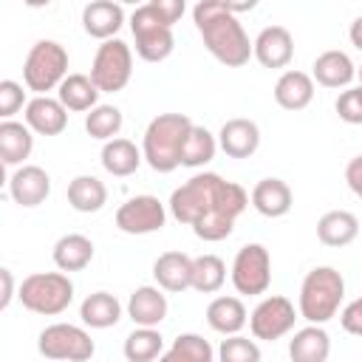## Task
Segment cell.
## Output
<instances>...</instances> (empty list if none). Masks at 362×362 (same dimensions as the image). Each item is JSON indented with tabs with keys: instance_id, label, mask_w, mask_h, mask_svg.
Here are the masks:
<instances>
[{
	"instance_id": "1",
	"label": "cell",
	"mask_w": 362,
	"mask_h": 362,
	"mask_svg": "<svg viewBox=\"0 0 362 362\" xmlns=\"http://www.w3.org/2000/svg\"><path fill=\"white\" fill-rule=\"evenodd\" d=\"M246 206V189L235 181H223L218 173H198L170 195L173 218L192 226V232L206 243L229 238Z\"/></svg>"
},
{
	"instance_id": "2",
	"label": "cell",
	"mask_w": 362,
	"mask_h": 362,
	"mask_svg": "<svg viewBox=\"0 0 362 362\" xmlns=\"http://www.w3.org/2000/svg\"><path fill=\"white\" fill-rule=\"evenodd\" d=\"M195 28L206 45V51L226 68H240L255 57V42L243 31L240 20L229 11L223 0H201L192 8Z\"/></svg>"
},
{
	"instance_id": "3",
	"label": "cell",
	"mask_w": 362,
	"mask_h": 362,
	"mask_svg": "<svg viewBox=\"0 0 362 362\" xmlns=\"http://www.w3.org/2000/svg\"><path fill=\"white\" fill-rule=\"evenodd\" d=\"M192 130L189 116L184 113H158L141 139V156L156 173H173L181 167V150Z\"/></svg>"
},
{
	"instance_id": "4",
	"label": "cell",
	"mask_w": 362,
	"mask_h": 362,
	"mask_svg": "<svg viewBox=\"0 0 362 362\" xmlns=\"http://www.w3.org/2000/svg\"><path fill=\"white\" fill-rule=\"evenodd\" d=\"M345 297V277L334 266H314L300 286V317L311 325H322L331 317H337L339 303Z\"/></svg>"
},
{
	"instance_id": "5",
	"label": "cell",
	"mask_w": 362,
	"mask_h": 362,
	"mask_svg": "<svg viewBox=\"0 0 362 362\" xmlns=\"http://www.w3.org/2000/svg\"><path fill=\"white\" fill-rule=\"evenodd\" d=\"M17 297H20L23 308H28L31 314L57 317L71 305L74 283L62 272H34L20 283Z\"/></svg>"
},
{
	"instance_id": "6",
	"label": "cell",
	"mask_w": 362,
	"mask_h": 362,
	"mask_svg": "<svg viewBox=\"0 0 362 362\" xmlns=\"http://www.w3.org/2000/svg\"><path fill=\"white\" fill-rule=\"evenodd\" d=\"M68 76V51L57 40H37L23 62V82L37 96L59 88Z\"/></svg>"
},
{
	"instance_id": "7",
	"label": "cell",
	"mask_w": 362,
	"mask_h": 362,
	"mask_svg": "<svg viewBox=\"0 0 362 362\" xmlns=\"http://www.w3.org/2000/svg\"><path fill=\"white\" fill-rule=\"evenodd\" d=\"M130 31H133V40H136V54L144 62H161L175 48L173 25L156 11L153 0L136 6V11L130 14Z\"/></svg>"
},
{
	"instance_id": "8",
	"label": "cell",
	"mask_w": 362,
	"mask_h": 362,
	"mask_svg": "<svg viewBox=\"0 0 362 362\" xmlns=\"http://www.w3.org/2000/svg\"><path fill=\"white\" fill-rule=\"evenodd\" d=\"M133 76V51L124 40L113 37L102 42L90 62V79L99 93H119Z\"/></svg>"
},
{
	"instance_id": "9",
	"label": "cell",
	"mask_w": 362,
	"mask_h": 362,
	"mask_svg": "<svg viewBox=\"0 0 362 362\" xmlns=\"http://www.w3.org/2000/svg\"><path fill=\"white\" fill-rule=\"evenodd\" d=\"M37 348L45 359H54V362H88L96 351L90 334L71 322H54L42 328Z\"/></svg>"
},
{
	"instance_id": "10",
	"label": "cell",
	"mask_w": 362,
	"mask_h": 362,
	"mask_svg": "<svg viewBox=\"0 0 362 362\" xmlns=\"http://www.w3.org/2000/svg\"><path fill=\"white\" fill-rule=\"evenodd\" d=\"M232 286L238 294H266L272 286V255L263 243H246L232 260Z\"/></svg>"
},
{
	"instance_id": "11",
	"label": "cell",
	"mask_w": 362,
	"mask_h": 362,
	"mask_svg": "<svg viewBox=\"0 0 362 362\" xmlns=\"http://www.w3.org/2000/svg\"><path fill=\"white\" fill-rule=\"evenodd\" d=\"M294 320H297L294 303L283 294H272L255 305V311L249 314V328H252L255 339L274 342L294 328Z\"/></svg>"
},
{
	"instance_id": "12",
	"label": "cell",
	"mask_w": 362,
	"mask_h": 362,
	"mask_svg": "<svg viewBox=\"0 0 362 362\" xmlns=\"http://www.w3.org/2000/svg\"><path fill=\"white\" fill-rule=\"evenodd\" d=\"M167 209L156 195H133L116 209V226L124 235H150L164 229Z\"/></svg>"
},
{
	"instance_id": "13",
	"label": "cell",
	"mask_w": 362,
	"mask_h": 362,
	"mask_svg": "<svg viewBox=\"0 0 362 362\" xmlns=\"http://www.w3.org/2000/svg\"><path fill=\"white\" fill-rule=\"evenodd\" d=\"M8 192L20 206H40L51 195V175L37 164H23L11 173Z\"/></svg>"
},
{
	"instance_id": "14",
	"label": "cell",
	"mask_w": 362,
	"mask_h": 362,
	"mask_svg": "<svg viewBox=\"0 0 362 362\" xmlns=\"http://www.w3.org/2000/svg\"><path fill=\"white\" fill-rule=\"evenodd\" d=\"M294 57V37L286 25H266L255 37V59L263 68H286Z\"/></svg>"
},
{
	"instance_id": "15",
	"label": "cell",
	"mask_w": 362,
	"mask_h": 362,
	"mask_svg": "<svg viewBox=\"0 0 362 362\" xmlns=\"http://www.w3.org/2000/svg\"><path fill=\"white\" fill-rule=\"evenodd\" d=\"M218 147L229 158H249L260 147V127L243 116L229 119V122H223V127L218 133Z\"/></svg>"
},
{
	"instance_id": "16",
	"label": "cell",
	"mask_w": 362,
	"mask_h": 362,
	"mask_svg": "<svg viewBox=\"0 0 362 362\" xmlns=\"http://www.w3.org/2000/svg\"><path fill=\"white\" fill-rule=\"evenodd\" d=\"M25 124L40 136H59L68 127V107L51 96H34L25 105Z\"/></svg>"
},
{
	"instance_id": "17",
	"label": "cell",
	"mask_w": 362,
	"mask_h": 362,
	"mask_svg": "<svg viewBox=\"0 0 362 362\" xmlns=\"http://www.w3.org/2000/svg\"><path fill=\"white\" fill-rule=\"evenodd\" d=\"M153 277L158 288L173 291V294L192 288V257L184 252H164L153 263Z\"/></svg>"
},
{
	"instance_id": "18",
	"label": "cell",
	"mask_w": 362,
	"mask_h": 362,
	"mask_svg": "<svg viewBox=\"0 0 362 362\" xmlns=\"http://www.w3.org/2000/svg\"><path fill=\"white\" fill-rule=\"evenodd\" d=\"M127 317L139 328H156L167 317V297L164 288L156 286H139L127 300Z\"/></svg>"
},
{
	"instance_id": "19",
	"label": "cell",
	"mask_w": 362,
	"mask_h": 362,
	"mask_svg": "<svg viewBox=\"0 0 362 362\" xmlns=\"http://www.w3.org/2000/svg\"><path fill=\"white\" fill-rule=\"evenodd\" d=\"M122 23H124V8L113 0H93L82 8V28L102 42L113 40Z\"/></svg>"
},
{
	"instance_id": "20",
	"label": "cell",
	"mask_w": 362,
	"mask_h": 362,
	"mask_svg": "<svg viewBox=\"0 0 362 362\" xmlns=\"http://www.w3.org/2000/svg\"><path fill=\"white\" fill-rule=\"evenodd\" d=\"M249 201L263 218H283V215H288V209L294 204V195H291V187L283 178H263V181L255 184Z\"/></svg>"
},
{
	"instance_id": "21",
	"label": "cell",
	"mask_w": 362,
	"mask_h": 362,
	"mask_svg": "<svg viewBox=\"0 0 362 362\" xmlns=\"http://www.w3.org/2000/svg\"><path fill=\"white\" fill-rule=\"evenodd\" d=\"M314 99V79L305 71H283L274 82V102L283 110H303Z\"/></svg>"
},
{
	"instance_id": "22",
	"label": "cell",
	"mask_w": 362,
	"mask_h": 362,
	"mask_svg": "<svg viewBox=\"0 0 362 362\" xmlns=\"http://www.w3.org/2000/svg\"><path fill=\"white\" fill-rule=\"evenodd\" d=\"M311 68V79H317L322 88H345L356 76V65L351 62V57L337 48L322 51Z\"/></svg>"
},
{
	"instance_id": "23",
	"label": "cell",
	"mask_w": 362,
	"mask_h": 362,
	"mask_svg": "<svg viewBox=\"0 0 362 362\" xmlns=\"http://www.w3.org/2000/svg\"><path fill=\"white\" fill-rule=\"evenodd\" d=\"M356 235H359V221L348 209H331L317 221V238L325 246H334V249L348 246L356 240Z\"/></svg>"
},
{
	"instance_id": "24",
	"label": "cell",
	"mask_w": 362,
	"mask_h": 362,
	"mask_svg": "<svg viewBox=\"0 0 362 362\" xmlns=\"http://www.w3.org/2000/svg\"><path fill=\"white\" fill-rule=\"evenodd\" d=\"M51 257H54L59 272H82L93 260V240L88 235H79V232L62 235L54 243Z\"/></svg>"
},
{
	"instance_id": "25",
	"label": "cell",
	"mask_w": 362,
	"mask_h": 362,
	"mask_svg": "<svg viewBox=\"0 0 362 362\" xmlns=\"http://www.w3.org/2000/svg\"><path fill=\"white\" fill-rule=\"evenodd\" d=\"M328 354H331V339L322 325H305L288 342L291 362H325Z\"/></svg>"
},
{
	"instance_id": "26",
	"label": "cell",
	"mask_w": 362,
	"mask_h": 362,
	"mask_svg": "<svg viewBox=\"0 0 362 362\" xmlns=\"http://www.w3.org/2000/svg\"><path fill=\"white\" fill-rule=\"evenodd\" d=\"M31 147H34V136L28 124L14 122V119L0 122V158L6 167L23 164L31 156Z\"/></svg>"
},
{
	"instance_id": "27",
	"label": "cell",
	"mask_w": 362,
	"mask_h": 362,
	"mask_svg": "<svg viewBox=\"0 0 362 362\" xmlns=\"http://www.w3.org/2000/svg\"><path fill=\"white\" fill-rule=\"evenodd\" d=\"M246 320H249L246 305L238 297H215L206 305V322H209V328L218 331V334H223V337L240 334V328L246 325Z\"/></svg>"
},
{
	"instance_id": "28",
	"label": "cell",
	"mask_w": 362,
	"mask_h": 362,
	"mask_svg": "<svg viewBox=\"0 0 362 362\" xmlns=\"http://www.w3.org/2000/svg\"><path fill=\"white\" fill-rule=\"evenodd\" d=\"M57 99L68 107V110H93L96 102H99V88L93 85V79L88 74H68L65 82L57 88Z\"/></svg>"
},
{
	"instance_id": "29",
	"label": "cell",
	"mask_w": 362,
	"mask_h": 362,
	"mask_svg": "<svg viewBox=\"0 0 362 362\" xmlns=\"http://www.w3.org/2000/svg\"><path fill=\"white\" fill-rule=\"evenodd\" d=\"M141 150L130 141V139H110L105 141L102 147V167L116 175V178H124V175H133L141 164Z\"/></svg>"
},
{
	"instance_id": "30",
	"label": "cell",
	"mask_w": 362,
	"mask_h": 362,
	"mask_svg": "<svg viewBox=\"0 0 362 362\" xmlns=\"http://www.w3.org/2000/svg\"><path fill=\"white\" fill-rule=\"evenodd\" d=\"M79 317L90 328H110L122 320V303L110 291H93L82 300Z\"/></svg>"
},
{
	"instance_id": "31",
	"label": "cell",
	"mask_w": 362,
	"mask_h": 362,
	"mask_svg": "<svg viewBox=\"0 0 362 362\" xmlns=\"http://www.w3.org/2000/svg\"><path fill=\"white\" fill-rule=\"evenodd\" d=\"M68 204L85 215L99 212L107 204V187L96 175H76L68 184Z\"/></svg>"
},
{
	"instance_id": "32",
	"label": "cell",
	"mask_w": 362,
	"mask_h": 362,
	"mask_svg": "<svg viewBox=\"0 0 362 362\" xmlns=\"http://www.w3.org/2000/svg\"><path fill=\"white\" fill-rule=\"evenodd\" d=\"M122 351L127 362H153L164 354V337L156 328H136L124 337Z\"/></svg>"
},
{
	"instance_id": "33",
	"label": "cell",
	"mask_w": 362,
	"mask_h": 362,
	"mask_svg": "<svg viewBox=\"0 0 362 362\" xmlns=\"http://www.w3.org/2000/svg\"><path fill=\"white\" fill-rule=\"evenodd\" d=\"M215 351L201 334H178L158 362H212Z\"/></svg>"
},
{
	"instance_id": "34",
	"label": "cell",
	"mask_w": 362,
	"mask_h": 362,
	"mask_svg": "<svg viewBox=\"0 0 362 362\" xmlns=\"http://www.w3.org/2000/svg\"><path fill=\"white\" fill-rule=\"evenodd\" d=\"M215 153H218V139L204 124H192L181 150V167H204L215 158Z\"/></svg>"
},
{
	"instance_id": "35",
	"label": "cell",
	"mask_w": 362,
	"mask_h": 362,
	"mask_svg": "<svg viewBox=\"0 0 362 362\" xmlns=\"http://www.w3.org/2000/svg\"><path fill=\"white\" fill-rule=\"evenodd\" d=\"M226 280V263L218 255L192 257V288L201 294H215Z\"/></svg>"
},
{
	"instance_id": "36",
	"label": "cell",
	"mask_w": 362,
	"mask_h": 362,
	"mask_svg": "<svg viewBox=\"0 0 362 362\" xmlns=\"http://www.w3.org/2000/svg\"><path fill=\"white\" fill-rule=\"evenodd\" d=\"M122 110L116 105H96L88 116H85V130L90 139H102V141H110L119 136L122 130Z\"/></svg>"
},
{
	"instance_id": "37",
	"label": "cell",
	"mask_w": 362,
	"mask_h": 362,
	"mask_svg": "<svg viewBox=\"0 0 362 362\" xmlns=\"http://www.w3.org/2000/svg\"><path fill=\"white\" fill-rule=\"evenodd\" d=\"M218 362H260V348L249 337H226L218 348Z\"/></svg>"
},
{
	"instance_id": "38",
	"label": "cell",
	"mask_w": 362,
	"mask_h": 362,
	"mask_svg": "<svg viewBox=\"0 0 362 362\" xmlns=\"http://www.w3.org/2000/svg\"><path fill=\"white\" fill-rule=\"evenodd\" d=\"M23 102H25L23 85L14 79H3L0 82V116H3V122H8L23 107Z\"/></svg>"
},
{
	"instance_id": "39",
	"label": "cell",
	"mask_w": 362,
	"mask_h": 362,
	"mask_svg": "<svg viewBox=\"0 0 362 362\" xmlns=\"http://www.w3.org/2000/svg\"><path fill=\"white\" fill-rule=\"evenodd\" d=\"M334 107H337V113H339L342 122H348V124H362V93H359V88L342 90Z\"/></svg>"
},
{
	"instance_id": "40",
	"label": "cell",
	"mask_w": 362,
	"mask_h": 362,
	"mask_svg": "<svg viewBox=\"0 0 362 362\" xmlns=\"http://www.w3.org/2000/svg\"><path fill=\"white\" fill-rule=\"evenodd\" d=\"M339 322H342V328H345L348 334L362 337V297H356L354 303H348V305L342 308Z\"/></svg>"
},
{
	"instance_id": "41",
	"label": "cell",
	"mask_w": 362,
	"mask_h": 362,
	"mask_svg": "<svg viewBox=\"0 0 362 362\" xmlns=\"http://www.w3.org/2000/svg\"><path fill=\"white\" fill-rule=\"evenodd\" d=\"M345 181H348L351 192L362 201V156H354V158L348 161V167H345Z\"/></svg>"
},
{
	"instance_id": "42",
	"label": "cell",
	"mask_w": 362,
	"mask_h": 362,
	"mask_svg": "<svg viewBox=\"0 0 362 362\" xmlns=\"http://www.w3.org/2000/svg\"><path fill=\"white\" fill-rule=\"evenodd\" d=\"M153 6H156V11H158L170 25H175V23L181 20V14H184V0H153Z\"/></svg>"
},
{
	"instance_id": "43",
	"label": "cell",
	"mask_w": 362,
	"mask_h": 362,
	"mask_svg": "<svg viewBox=\"0 0 362 362\" xmlns=\"http://www.w3.org/2000/svg\"><path fill=\"white\" fill-rule=\"evenodd\" d=\"M0 280H3V297H0V308H8L11 297H14V277L8 269H0Z\"/></svg>"
},
{
	"instance_id": "44",
	"label": "cell",
	"mask_w": 362,
	"mask_h": 362,
	"mask_svg": "<svg viewBox=\"0 0 362 362\" xmlns=\"http://www.w3.org/2000/svg\"><path fill=\"white\" fill-rule=\"evenodd\" d=\"M348 37H351V45L362 51V14H359V17L351 23V28H348Z\"/></svg>"
},
{
	"instance_id": "45",
	"label": "cell",
	"mask_w": 362,
	"mask_h": 362,
	"mask_svg": "<svg viewBox=\"0 0 362 362\" xmlns=\"http://www.w3.org/2000/svg\"><path fill=\"white\" fill-rule=\"evenodd\" d=\"M356 76H359V85H362V65L356 68Z\"/></svg>"
},
{
	"instance_id": "46",
	"label": "cell",
	"mask_w": 362,
	"mask_h": 362,
	"mask_svg": "<svg viewBox=\"0 0 362 362\" xmlns=\"http://www.w3.org/2000/svg\"><path fill=\"white\" fill-rule=\"evenodd\" d=\"M359 93H362V85H359Z\"/></svg>"
}]
</instances>
